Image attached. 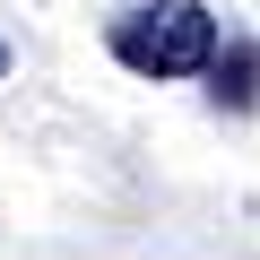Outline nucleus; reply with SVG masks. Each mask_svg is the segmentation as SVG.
Masks as SVG:
<instances>
[{"instance_id": "obj_1", "label": "nucleus", "mask_w": 260, "mask_h": 260, "mask_svg": "<svg viewBox=\"0 0 260 260\" xmlns=\"http://www.w3.org/2000/svg\"><path fill=\"white\" fill-rule=\"evenodd\" d=\"M217 44H225V26L200 0H139L113 18V61L139 78H200L217 61Z\"/></svg>"}, {"instance_id": "obj_2", "label": "nucleus", "mask_w": 260, "mask_h": 260, "mask_svg": "<svg viewBox=\"0 0 260 260\" xmlns=\"http://www.w3.org/2000/svg\"><path fill=\"white\" fill-rule=\"evenodd\" d=\"M208 78H217V104H234V113H251L260 104V44H217V61H208Z\"/></svg>"}, {"instance_id": "obj_3", "label": "nucleus", "mask_w": 260, "mask_h": 260, "mask_svg": "<svg viewBox=\"0 0 260 260\" xmlns=\"http://www.w3.org/2000/svg\"><path fill=\"white\" fill-rule=\"evenodd\" d=\"M0 70H9V52H0Z\"/></svg>"}]
</instances>
